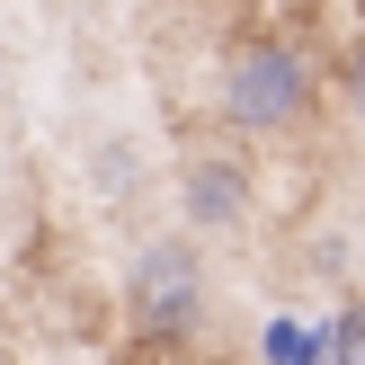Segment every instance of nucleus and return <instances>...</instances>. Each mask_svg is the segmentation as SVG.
<instances>
[{"mask_svg":"<svg viewBox=\"0 0 365 365\" xmlns=\"http://www.w3.org/2000/svg\"><path fill=\"white\" fill-rule=\"evenodd\" d=\"M348 116H356V125H365V45H356V53H348Z\"/></svg>","mask_w":365,"mask_h":365,"instance_id":"5","label":"nucleus"},{"mask_svg":"<svg viewBox=\"0 0 365 365\" xmlns=\"http://www.w3.org/2000/svg\"><path fill=\"white\" fill-rule=\"evenodd\" d=\"M303 116H312V63L294 45L259 36V45H241L223 63V125H241V134H294Z\"/></svg>","mask_w":365,"mask_h":365,"instance_id":"1","label":"nucleus"},{"mask_svg":"<svg viewBox=\"0 0 365 365\" xmlns=\"http://www.w3.org/2000/svg\"><path fill=\"white\" fill-rule=\"evenodd\" d=\"M125 312L152 348H187L205 330V259H196V232L187 241H152L125 277Z\"/></svg>","mask_w":365,"mask_h":365,"instance_id":"2","label":"nucleus"},{"mask_svg":"<svg viewBox=\"0 0 365 365\" xmlns=\"http://www.w3.org/2000/svg\"><path fill=\"white\" fill-rule=\"evenodd\" d=\"M330 365H365V294L330 312Z\"/></svg>","mask_w":365,"mask_h":365,"instance_id":"4","label":"nucleus"},{"mask_svg":"<svg viewBox=\"0 0 365 365\" xmlns=\"http://www.w3.org/2000/svg\"><path fill=\"white\" fill-rule=\"evenodd\" d=\"M178 214H187V232H241L250 170L232 152H187V160H178Z\"/></svg>","mask_w":365,"mask_h":365,"instance_id":"3","label":"nucleus"}]
</instances>
